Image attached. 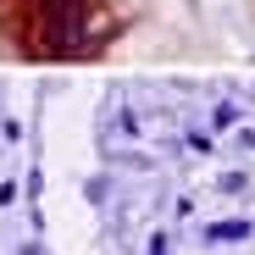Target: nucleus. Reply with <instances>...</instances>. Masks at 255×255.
<instances>
[]
</instances>
